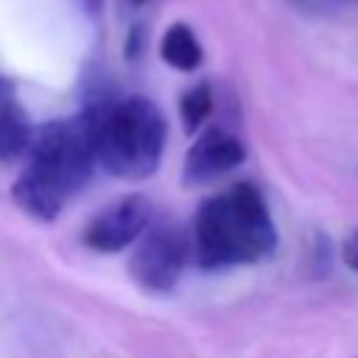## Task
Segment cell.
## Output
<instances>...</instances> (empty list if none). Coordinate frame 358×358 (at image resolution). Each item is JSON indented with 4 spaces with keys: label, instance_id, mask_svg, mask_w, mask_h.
I'll list each match as a JSON object with an SVG mask.
<instances>
[{
    "label": "cell",
    "instance_id": "15",
    "mask_svg": "<svg viewBox=\"0 0 358 358\" xmlns=\"http://www.w3.org/2000/svg\"><path fill=\"white\" fill-rule=\"evenodd\" d=\"M129 3H131V6H143L145 0H129Z\"/></svg>",
    "mask_w": 358,
    "mask_h": 358
},
{
    "label": "cell",
    "instance_id": "2",
    "mask_svg": "<svg viewBox=\"0 0 358 358\" xmlns=\"http://www.w3.org/2000/svg\"><path fill=\"white\" fill-rule=\"evenodd\" d=\"M196 260L204 268L257 263L277 246L271 213L252 182H238L229 190L207 199L193 221Z\"/></svg>",
    "mask_w": 358,
    "mask_h": 358
},
{
    "label": "cell",
    "instance_id": "1",
    "mask_svg": "<svg viewBox=\"0 0 358 358\" xmlns=\"http://www.w3.org/2000/svg\"><path fill=\"white\" fill-rule=\"evenodd\" d=\"M98 165L90 109L73 120L45 123L28 148V165L17 176L14 201L39 221H53L64 201L78 193Z\"/></svg>",
    "mask_w": 358,
    "mask_h": 358
},
{
    "label": "cell",
    "instance_id": "5",
    "mask_svg": "<svg viewBox=\"0 0 358 358\" xmlns=\"http://www.w3.org/2000/svg\"><path fill=\"white\" fill-rule=\"evenodd\" d=\"M151 213L154 210L145 196H123L90 221L84 243L95 252H120L145 232Z\"/></svg>",
    "mask_w": 358,
    "mask_h": 358
},
{
    "label": "cell",
    "instance_id": "11",
    "mask_svg": "<svg viewBox=\"0 0 358 358\" xmlns=\"http://www.w3.org/2000/svg\"><path fill=\"white\" fill-rule=\"evenodd\" d=\"M143 39H145V34H143L140 25L129 31V39H126V56H129V59H137V56L143 53Z\"/></svg>",
    "mask_w": 358,
    "mask_h": 358
},
{
    "label": "cell",
    "instance_id": "4",
    "mask_svg": "<svg viewBox=\"0 0 358 358\" xmlns=\"http://www.w3.org/2000/svg\"><path fill=\"white\" fill-rule=\"evenodd\" d=\"M190 241L173 221H154L140 235V243L129 260L131 277L145 291H171L185 268Z\"/></svg>",
    "mask_w": 358,
    "mask_h": 358
},
{
    "label": "cell",
    "instance_id": "14",
    "mask_svg": "<svg viewBox=\"0 0 358 358\" xmlns=\"http://www.w3.org/2000/svg\"><path fill=\"white\" fill-rule=\"evenodd\" d=\"M336 3H347V6H358V0H336Z\"/></svg>",
    "mask_w": 358,
    "mask_h": 358
},
{
    "label": "cell",
    "instance_id": "6",
    "mask_svg": "<svg viewBox=\"0 0 358 358\" xmlns=\"http://www.w3.org/2000/svg\"><path fill=\"white\" fill-rule=\"evenodd\" d=\"M246 159V148L238 137L221 131V129H207L187 151L185 157V182L187 185H201L213 182L229 171H235Z\"/></svg>",
    "mask_w": 358,
    "mask_h": 358
},
{
    "label": "cell",
    "instance_id": "13",
    "mask_svg": "<svg viewBox=\"0 0 358 358\" xmlns=\"http://www.w3.org/2000/svg\"><path fill=\"white\" fill-rule=\"evenodd\" d=\"M11 95H14V84L6 76H0V101H8Z\"/></svg>",
    "mask_w": 358,
    "mask_h": 358
},
{
    "label": "cell",
    "instance_id": "7",
    "mask_svg": "<svg viewBox=\"0 0 358 358\" xmlns=\"http://www.w3.org/2000/svg\"><path fill=\"white\" fill-rule=\"evenodd\" d=\"M159 56L165 64H171L173 70H182V73H190L201 64L204 53H201V45L193 34L190 25L185 22H173L165 34H162V42H159Z\"/></svg>",
    "mask_w": 358,
    "mask_h": 358
},
{
    "label": "cell",
    "instance_id": "9",
    "mask_svg": "<svg viewBox=\"0 0 358 358\" xmlns=\"http://www.w3.org/2000/svg\"><path fill=\"white\" fill-rule=\"evenodd\" d=\"M210 112H213V90L207 81L190 87L179 101V115H182V123L187 131H196L207 120Z\"/></svg>",
    "mask_w": 358,
    "mask_h": 358
},
{
    "label": "cell",
    "instance_id": "10",
    "mask_svg": "<svg viewBox=\"0 0 358 358\" xmlns=\"http://www.w3.org/2000/svg\"><path fill=\"white\" fill-rule=\"evenodd\" d=\"M341 257H344V263H347V268H352V271H358V229L344 241V249H341Z\"/></svg>",
    "mask_w": 358,
    "mask_h": 358
},
{
    "label": "cell",
    "instance_id": "12",
    "mask_svg": "<svg viewBox=\"0 0 358 358\" xmlns=\"http://www.w3.org/2000/svg\"><path fill=\"white\" fill-rule=\"evenodd\" d=\"M81 6H84V11H87V14L98 17V14H101V8H103V0H81Z\"/></svg>",
    "mask_w": 358,
    "mask_h": 358
},
{
    "label": "cell",
    "instance_id": "3",
    "mask_svg": "<svg viewBox=\"0 0 358 358\" xmlns=\"http://www.w3.org/2000/svg\"><path fill=\"white\" fill-rule=\"evenodd\" d=\"M98 165L120 179H145L157 171L168 137L165 115L143 95L90 106Z\"/></svg>",
    "mask_w": 358,
    "mask_h": 358
},
{
    "label": "cell",
    "instance_id": "8",
    "mask_svg": "<svg viewBox=\"0 0 358 358\" xmlns=\"http://www.w3.org/2000/svg\"><path fill=\"white\" fill-rule=\"evenodd\" d=\"M34 129L25 117V112L8 98L0 101V159H14L25 154L34 143Z\"/></svg>",
    "mask_w": 358,
    "mask_h": 358
}]
</instances>
